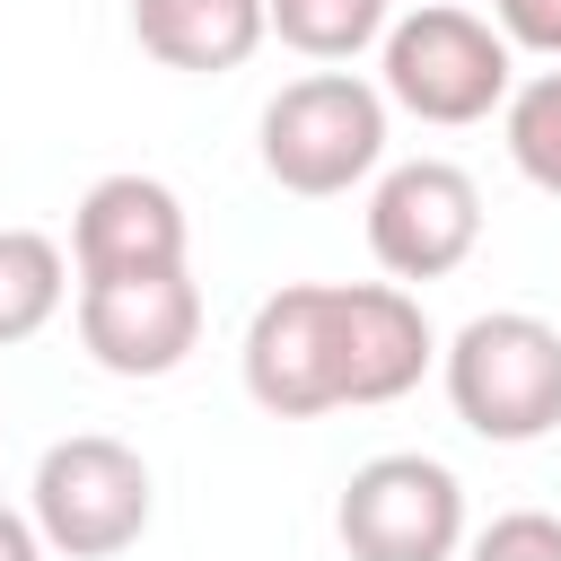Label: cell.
Listing matches in <instances>:
<instances>
[{
	"label": "cell",
	"mask_w": 561,
	"mask_h": 561,
	"mask_svg": "<svg viewBox=\"0 0 561 561\" xmlns=\"http://www.w3.org/2000/svg\"><path fill=\"white\" fill-rule=\"evenodd\" d=\"M79 342L105 377H167L202 342V289L193 272H131V280H79Z\"/></svg>",
	"instance_id": "ba28073f"
},
{
	"label": "cell",
	"mask_w": 561,
	"mask_h": 561,
	"mask_svg": "<svg viewBox=\"0 0 561 561\" xmlns=\"http://www.w3.org/2000/svg\"><path fill=\"white\" fill-rule=\"evenodd\" d=\"M386 158V88L351 70H307L263 105V175L280 193H351Z\"/></svg>",
	"instance_id": "277c9868"
},
{
	"label": "cell",
	"mask_w": 561,
	"mask_h": 561,
	"mask_svg": "<svg viewBox=\"0 0 561 561\" xmlns=\"http://www.w3.org/2000/svg\"><path fill=\"white\" fill-rule=\"evenodd\" d=\"M333 535L351 561H456L465 552V482L421 447L368 456L342 482Z\"/></svg>",
	"instance_id": "8992f818"
},
{
	"label": "cell",
	"mask_w": 561,
	"mask_h": 561,
	"mask_svg": "<svg viewBox=\"0 0 561 561\" xmlns=\"http://www.w3.org/2000/svg\"><path fill=\"white\" fill-rule=\"evenodd\" d=\"M465 561H561V517L552 508H508L465 543Z\"/></svg>",
	"instance_id": "5bb4252c"
},
{
	"label": "cell",
	"mask_w": 561,
	"mask_h": 561,
	"mask_svg": "<svg viewBox=\"0 0 561 561\" xmlns=\"http://www.w3.org/2000/svg\"><path fill=\"white\" fill-rule=\"evenodd\" d=\"M70 263L79 280H131L184 263V202L158 175H96L70 210Z\"/></svg>",
	"instance_id": "9c48e42d"
},
{
	"label": "cell",
	"mask_w": 561,
	"mask_h": 561,
	"mask_svg": "<svg viewBox=\"0 0 561 561\" xmlns=\"http://www.w3.org/2000/svg\"><path fill=\"white\" fill-rule=\"evenodd\" d=\"M245 394L272 421H316L342 403H394L430 377L438 333L394 280H289L245 324Z\"/></svg>",
	"instance_id": "6da1fadb"
},
{
	"label": "cell",
	"mask_w": 561,
	"mask_h": 561,
	"mask_svg": "<svg viewBox=\"0 0 561 561\" xmlns=\"http://www.w3.org/2000/svg\"><path fill=\"white\" fill-rule=\"evenodd\" d=\"M508 158L535 193L561 202V70H535L526 88H508Z\"/></svg>",
	"instance_id": "4fadbf2b"
},
{
	"label": "cell",
	"mask_w": 561,
	"mask_h": 561,
	"mask_svg": "<svg viewBox=\"0 0 561 561\" xmlns=\"http://www.w3.org/2000/svg\"><path fill=\"white\" fill-rule=\"evenodd\" d=\"M491 9H500V35H508V44L561 61V0H491Z\"/></svg>",
	"instance_id": "9a60e30c"
},
{
	"label": "cell",
	"mask_w": 561,
	"mask_h": 561,
	"mask_svg": "<svg viewBox=\"0 0 561 561\" xmlns=\"http://www.w3.org/2000/svg\"><path fill=\"white\" fill-rule=\"evenodd\" d=\"M149 465L123 447V438H105V430H79V438H53L44 447V465H35V500H26V517L44 526V543L53 552H70V561H114V552H131L140 535H149Z\"/></svg>",
	"instance_id": "5b68a950"
},
{
	"label": "cell",
	"mask_w": 561,
	"mask_h": 561,
	"mask_svg": "<svg viewBox=\"0 0 561 561\" xmlns=\"http://www.w3.org/2000/svg\"><path fill=\"white\" fill-rule=\"evenodd\" d=\"M0 561H44V526L18 517V508H0Z\"/></svg>",
	"instance_id": "2e32d148"
},
{
	"label": "cell",
	"mask_w": 561,
	"mask_h": 561,
	"mask_svg": "<svg viewBox=\"0 0 561 561\" xmlns=\"http://www.w3.org/2000/svg\"><path fill=\"white\" fill-rule=\"evenodd\" d=\"M131 35H140L149 61L219 79V70L254 61V44L272 35V18H263V0H131Z\"/></svg>",
	"instance_id": "30bf717a"
},
{
	"label": "cell",
	"mask_w": 561,
	"mask_h": 561,
	"mask_svg": "<svg viewBox=\"0 0 561 561\" xmlns=\"http://www.w3.org/2000/svg\"><path fill=\"white\" fill-rule=\"evenodd\" d=\"M447 403L473 438L526 447L561 430V333L526 307H491L447 342Z\"/></svg>",
	"instance_id": "7a4b0ae2"
},
{
	"label": "cell",
	"mask_w": 561,
	"mask_h": 561,
	"mask_svg": "<svg viewBox=\"0 0 561 561\" xmlns=\"http://www.w3.org/2000/svg\"><path fill=\"white\" fill-rule=\"evenodd\" d=\"M70 298V263L44 228H0V351L44 333Z\"/></svg>",
	"instance_id": "8fae6325"
},
{
	"label": "cell",
	"mask_w": 561,
	"mask_h": 561,
	"mask_svg": "<svg viewBox=\"0 0 561 561\" xmlns=\"http://www.w3.org/2000/svg\"><path fill=\"white\" fill-rule=\"evenodd\" d=\"M482 245V193L456 158H403L368 193V254L394 280H447Z\"/></svg>",
	"instance_id": "52a82bcc"
},
{
	"label": "cell",
	"mask_w": 561,
	"mask_h": 561,
	"mask_svg": "<svg viewBox=\"0 0 561 561\" xmlns=\"http://www.w3.org/2000/svg\"><path fill=\"white\" fill-rule=\"evenodd\" d=\"M263 18H272V35H280L289 53H307V61H351V53L386 44V26H394L386 0H263Z\"/></svg>",
	"instance_id": "7c38bea8"
},
{
	"label": "cell",
	"mask_w": 561,
	"mask_h": 561,
	"mask_svg": "<svg viewBox=\"0 0 561 561\" xmlns=\"http://www.w3.org/2000/svg\"><path fill=\"white\" fill-rule=\"evenodd\" d=\"M517 44L491 26V18H473V9H447V0H430V9H412V18H394L386 26V44H377V88H386V105H403V114H421V123H482L491 105H508V61Z\"/></svg>",
	"instance_id": "3957f363"
}]
</instances>
